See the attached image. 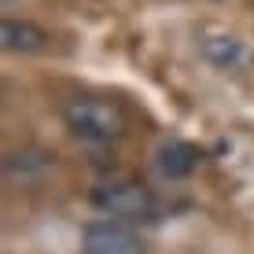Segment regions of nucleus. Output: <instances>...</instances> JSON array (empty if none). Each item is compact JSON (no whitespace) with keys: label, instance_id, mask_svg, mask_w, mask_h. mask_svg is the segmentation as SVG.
<instances>
[{"label":"nucleus","instance_id":"2","mask_svg":"<svg viewBox=\"0 0 254 254\" xmlns=\"http://www.w3.org/2000/svg\"><path fill=\"white\" fill-rule=\"evenodd\" d=\"M89 203L100 210L103 217L122 221V225H133V229L159 217V195L136 177H111V181L92 185Z\"/></svg>","mask_w":254,"mask_h":254},{"label":"nucleus","instance_id":"3","mask_svg":"<svg viewBox=\"0 0 254 254\" xmlns=\"http://www.w3.org/2000/svg\"><path fill=\"white\" fill-rule=\"evenodd\" d=\"M81 254H147V243L133 225L100 217L81 229Z\"/></svg>","mask_w":254,"mask_h":254},{"label":"nucleus","instance_id":"6","mask_svg":"<svg viewBox=\"0 0 254 254\" xmlns=\"http://www.w3.org/2000/svg\"><path fill=\"white\" fill-rule=\"evenodd\" d=\"M199 48H203V56L210 59V63L221 66V70H232V66H240L243 59H247L243 41L232 37V33H225V30H206L203 41H199Z\"/></svg>","mask_w":254,"mask_h":254},{"label":"nucleus","instance_id":"1","mask_svg":"<svg viewBox=\"0 0 254 254\" xmlns=\"http://www.w3.org/2000/svg\"><path fill=\"white\" fill-rule=\"evenodd\" d=\"M63 126L81 144H115L126 136L129 115L122 111V103L103 96H70L63 103Z\"/></svg>","mask_w":254,"mask_h":254},{"label":"nucleus","instance_id":"5","mask_svg":"<svg viewBox=\"0 0 254 254\" xmlns=\"http://www.w3.org/2000/svg\"><path fill=\"white\" fill-rule=\"evenodd\" d=\"M155 170L166 181H188L199 170V147L188 144V140H166L155 151Z\"/></svg>","mask_w":254,"mask_h":254},{"label":"nucleus","instance_id":"4","mask_svg":"<svg viewBox=\"0 0 254 254\" xmlns=\"http://www.w3.org/2000/svg\"><path fill=\"white\" fill-rule=\"evenodd\" d=\"M48 41H52V33L33 19H15V15H7V19L0 22V45H4V52L33 56V52H45Z\"/></svg>","mask_w":254,"mask_h":254}]
</instances>
